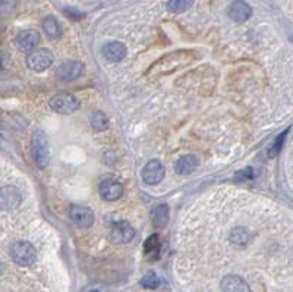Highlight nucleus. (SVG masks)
<instances>
[{
	"instance_id": "f257e3e1",
	"label": "nucleus",
	"mask_w": 293,
	"mask_h": 292,
	"mask_svg": "<svg viewBox=\"0 0 293 292\" xmlns=\"http://www.w3.org/2000/svg\"><path fill=\"white\" fill-rule=\"evenodd\" d=\"M31 153L35 165L40 169H46L50 163V151H49V141L44 131L38 129L32 134L31 138Z\"/></svg>"
},
{
	"instance_id": "f03ea898",
	"label": "nucleus",
	"mask_w": 293,
	"mask_h": 292,
	"mask_svg": "<svg viewBox=\"0 0 293 292\" xmlns=\"http://www.w3.org/2000/svg\"><path fill=\"white\" fill-rule=\"evenodd\" d=\"M10 259L22 267H28L32 266L37 260V251L34 248V245L31 242L27 241H16L10 245L9 250Z\"/></svg>"
},
{
	"instance_id": "7ed1b4c3",
	"label": "nucleus",
	"mask_w": 293,
	"mask_h": 292,
	"mask_svg": "<svg viewBox=\"0 0 293 292\" xmlns=\"http://www.w3.org/2000/svg\"><path fill=\"white\" fill-rule=\"evenodd\" d=\"M53 53L49 49H35L27 58V65L34 72H43L53 65Z\"/></svg>"
},
{
	"instance_id": "20e7f679",
	"label": "nucleus",
	"mask_w": 293,
	"mask_h": 292,
	"mask_svg": "<svg viewBox=\"0 0 293 292\" xmlns=\"http://www.w3.org/2000/svg\"><path fill=\"white\" fill-rule=\"evenodd\" d=\"M49 104L54 112L62 113V115H71V113H74L80 109V100L75 96L66 94V93L53 96L50 98Z\"/></svg>"
},
{
	"instance_id": "39448f33",
	"label": "nucleus",
	"mask_w": 293,
	"mask_h": 292,
	"mask_svg": "<svg viewBox=\"0 0 293 292\" xmlns=\"http://www.w3.org/2000/svg\"><path fill=\"white\" fill-rule=\"evenodd\" d=\"M22 203V195L19 190L13 185H6L0 188V208L1 210H13L19 207Z\"/></svg>"
},
{
	"instance_id": "423d86ee",
	"label": "nucleus",
	"mask_w": 293,
	"mask_h": 292,
	"mask_svg": "<svg viewBox=\"0 0 293 292\" xmlns=\"http://www.w3.org/2000/svg\"><path fill=\"white\" fill-rule=\"evenodd\" d=\"M164 166L160 160H150L142 169V179L148 185H157L164 178Z\"/></svg>"
},
{
	"instance_id": "0eeeda50",
	"label": "nucleus",
	"mask_w": 293,
	"mask_h": 292,
	"mask_svg": "<svg viewBox=\"0 0 293 292\" xmlns=\"http://www.w3.org/2000/svg\"><path fill=\"white\" fill-rule=\"evenodd\" d=\"M69 217L78 228H82V229H87L94 223L93 210L84 205H72L69 210Z\"/></svg>"
},
{
	"instance_id": "6e6552de",
	"label": "nucleus",
	"mask_w": 293,
	"mask_h": 292,
	"mask_svg": "<svg viewBox=\"0 0 293 292\" xmlns=\"http://www.w3.org/2000/svg\"><path fill=\"white\" fill-rule=\"evenodd\" d=\"M135 236V231L131 226L129 222H116L111 226V232H110V238L114 244H128L133 239Z\"/></svg>"
},
{
	"instance_id": "1a4fd4ad",
	"label": "nucleus",
	"mask_w": 293,
	"mask_h": 292,
	"mask_svg": "<svg viewBox=\"0 0 293 292\" xmlns=\"http://www.w3.org/2000/svg\"><path fill=\"white\" fill-rule=\"evenodd\" d=\"M84 71V66L81 62L78 60H68L65 62L63 65H60L56 71V75L60 81H65V83H69V81H74L77 80Z\"/></svg>"
},
{
	"instance_id": "9d476101",
	"label": "nucleus",
	"mask_w": 293,
	"mask_h": 292,
	"mask_svg": "<svg viewBox=\"0 0 293 292\" xmlns=\"http://www.w3.org/2000/svg\"><path fill=\"white\" fill-rule=\"evenodd\" d=\"M100 195L103 200L106 201H114L117 198H120L123 194V187L117 179L113 178H106L101 181L100 184Z\"/></svg>"
},
{
	"instance_id": "9b49d317",
	"label": "nucleus",
	"mask_w": 293,
	"mask_h": 292,
	"mask_svg": "<svg viewBox=\"0 0 293 292\" xmlns=\"http://www.w3.org/2000/svg\"><path fill=\"white\" fill-rule=\"evenodd\" d=\"M40 43V34L35 29H25L16 38V46L22 53H31Z\"/></svg>"
},
{
	"instance_id": "f8f14e48",
	"label": "nucleus",
	"mask_w": 293,
	"mask_h": 292,
	"mask_svg": "<svg viewBox=\"0 0 293 292\" xmlns=\"http://www.w3.org/2000/svg\"><path fill=\"white\" fill-rule=\"evenodd\" d=\"M227 15L235 22H245L252 15V7L243 0H235L230 3L227 9Z\"/></svg>"
},
{
	"instance_id": "ddd939ff",
	"label": "nucleus",
	"mask_w": 293,
	"mask_h": 292,
	"mask_svg": "<svg viewBox=\"0 0 293 292\" xmlns=\"http://www.w3.org/2000/svg\"><path fill=\"white\" fill-rule=\"evenodd\" d=\"M101 53L103 56L110 60V62H120L122 59H125L126 56V47L123 43H119V41H110L107 44L103 46L101 49Z\"/></svg>"
},
{
	"instance_id": "4468645a",
	"label": "nucleus",
	"mask_w": 293,
	"mask_h": 292,
	"mask_svg": "<svg viewBox=\"0 0 293 292\" xmlns=\"http://www.w3.org/2000/svg\"><path fill=\"white\" fill-rule=\"evenodd\" d=\"M221 291L223 292H251L249 285L236 275H227L221 281Z\"/></svg>"
},
{
	"instance_id": "2eb2a0df",
	"label": "nucleus",
	"mask_w": 293,
	"mask_h": 292,
	"mask_svg": "<svg viewBox=\"0 0 293 292\" xmlns=\"http://www.w3.org/2000/svg\"><path fill=\"white\" fill-rule=\"evenodd\" d=\"M196 168H198V159L194 154L182 156L176 163V172L179 175H189V174L195 172Z\"/></svg>"
},
{
	"instance_id": "dca6fc26",
	"label": "nucleus",
	"mask_w": 293,
	"mask_h": 292,
	"mask_svg": "<svg viewBox=\"0 0 293 292\" xmlns=\"http://www.w3.org/2000/svg\"><path fill=\"white\" fill-rule=\"evenodd\" d=\"M249 232L246 228H242V226H238L235 229H232L230 235H229V241L233 247H238V248H242V247H246L248 242H249Z\"/></svg>"
},
{
	"instance_id": "f3484780",
	"label": "nucleus",
	"mask_w": 293,
	"mask_h": 292,
	"mask_svg": "<svg viewBox=\"0 0 293 292\" xmlns=\"http://www.w3.org/2000/svg\"><path fill=\"white\" fill-rule=\"evenodd\" d=\"M169 220V207L166 204H160L157 205L153 213H151V223L154 225V228L161 229L167 225Z\"/></svg>"
},
{
	"instance_id": "a211bd4d",
	"label": "nucleus",
	"mask_w": 293,
	"mask_h": 292,
	"mask_svg": "<svg viewBox=\"0 0 293 292\" xmlns=\"http://www.w3.org/2000/svg\"><path fill=\"white\" fill-rule=\"evenodd\" d=\"M43 29L46 35L52 40H57L62 35V28L54 16H47L43 22Z\"/></svg>"
},
{
	"instance_id": "6ab92c4d",
	"label": "nucleus",
	"mask_w": 293,
	"mask_h": 292,
	"mask_svg": "<svg viewBox=\"0 0 293 292\" xmlns=\"http://www.w3.org/2000/svg\"><path fill=\"white\" fill-rule=\"evenodd\" d=\"M194 0H169L166 7L172 13H182L192 6Z\"/></svg>"
},
{
	"instance_id": "aec40b11",
	"label": "nucleus",
	"mask_w": 293,
	"mask_h": 292,
	"mask_svg": "<svg viewBox=\"0 0 293 292\" xmlns=\"http://www.w3.org/2000/svg\"><path fill=\"white\" fill-rule=\"evenodd\" d=\"M91 126L94 131L101 132V131H106L108 128V119L107 116L103 113V112H96L93 116H91Z\"/></svg>"
},
{
	"instance_id": "412c9836",
	"label": "nucleus",
	"mask_w": 293,
	"mask_h": 292,
	"mask_svg": "<svg viewBox=\"0 0 293 292\" xmlns=\"http://www.w3.org/2000/svg\"><path fill=\"white\" fill-rule=\"evenodd\" d=\"M144 248H145V254H147V256H153V257H154V254H156V257H157V254H159V251H160V239H159V235H151V236L145 241Z\"/></svg>"
},
{
	"instance_id": "4be33fe9",
	"label": "nucleus",
	"mask_w": 293,
	"mask_h": 292,
	"mask_svg": "<svg viewBox=\"0 0 293 292\" xmlns=\"http://www.w3.org/2000/svg\"><path fill=\"white\" fill-rule=\"evenodd\" d=\"M141 285L147 290H156L160 287V278L154 272H147L141 279Z\"/></svg>"
},
{
	"instance_id": "5701e85b",
	"label": "nucleus",
	"mask_w": 293,
	"mask_h": 292,
	"mask_svg": "<svg viewBox=\"0 0 293 292\" xmlns=\"http://www.w3.org/2000/svg\"><path fill=\"white\" fill-rule=\"evenodd\" d=\"M289 132V129L288 131H285L283 134H280L279 137H277V140L274 141V144L271 146V148H270V151H268V156L270 157H274V156H277V153L280 151V148L283 147V143H285V138H286V134Z\"/></svg>"
},
{
	"instance_id": "b1692460",
	"label": "nucleus",
	"mask_w": 293,
	"mask_h": 292,
	"mask_svg": "<svg viewBox=\"0 0 293 292\" xmlns=\"http://www.w3.org/2000/svg\"><path fill=\"white\" fill-rule=\"evenodd\" d=\"M254 176V171H252V168H246V169H243V171H239L238 174H236V179H239V181H243V179H251Z\"/></svg>"
},
{
	"instance_id": "393cba45",
	"label": "nucleus",
	"mask_w": 293,
	"mask_h": 292,
	"mask_svg": "<svg viewBox=\"0 0 293 292\" xmlns=\"http://www.w3.org/2000/svg\"><path fill=\"white\" fill-rule=\"evenodd\" d=\"M1 63H3V62H1V58H0V69H1Z\"/></svg>"
},
{
	"instance_id": "a878e982",
	"label": "nucleus",
	"mask_w": 293,
	"mask_h": 292,
	"mask_svg": "<svg viewBox=\"0 0 293 292\" xmlns=\"http://www.w3.org/2000/svg\"><path fill=\"white\" fill-rule=\"evenodd\" d=\"M1 270H3V269H1V264H0V275H1Z\"/></svg>"
},
{
	"instance_id": "bb28decb",
	"label": "nucleus",
	"mask_w": 293,
	"mask_h": 292,
	"mask_svg": "<svg viewBox=\"0 0 293 292\" xmlns=\"http://www.w3.org/2000/svg\"><path fill=\"white\" fill-rule=\"evenodd\" d=\"M94 292H98V291H94Z\"/></svg>"
}]
</instances>
